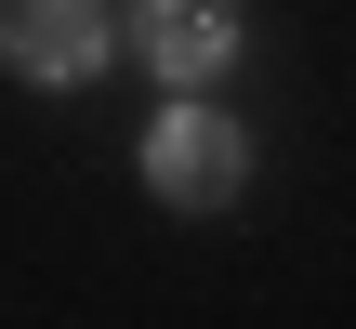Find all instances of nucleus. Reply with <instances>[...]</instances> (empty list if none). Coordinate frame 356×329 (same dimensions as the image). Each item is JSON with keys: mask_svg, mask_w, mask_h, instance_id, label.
<instances>
[{"mask_svg": "<svg viewBox=\"0 0 356 329\" xmlns=\"http://www.w3.org/2000/svg\"><path fill=\"white\" fill-rule=\"evenodd\" d=\"M145 185H159L172 211H225V198L251 185V145H238V119H211V106H185V92H172V119L145 132Z\"/></svg>", "mask_w": 356, "mask_h": 329, "instance_id": "nucleus-1", "label": "nucleus"}, {"mask_svg": "<svg viewBox=\"0 0 356 329\" xmlns=\"http://www.w3.org/2000/svg\"><path fill=\"white\" fill-rule=\"evenodd\" d=\"M0 40H13L26 79H92L106 66V0H13Z\"/></svg>", "mask_w": 356, "mask_h": 329, "instance_id": "nucleus-3", "label": "nucleus"}, {"mask_svg": "<svg viewBox=\"0 0 356 329\" xmlns=\"http://www.w3.org/2000/svg\"><path fill=\"white\" fill-rule=\"evenodd\" d=\"M132 53L185 92V79H211L238 53V0H132Z\"/></svg>", "mask_w": 356, "mask_h": 329, "instance_id": "nucleus-2", "label": "nucleus"}]
</instances>
